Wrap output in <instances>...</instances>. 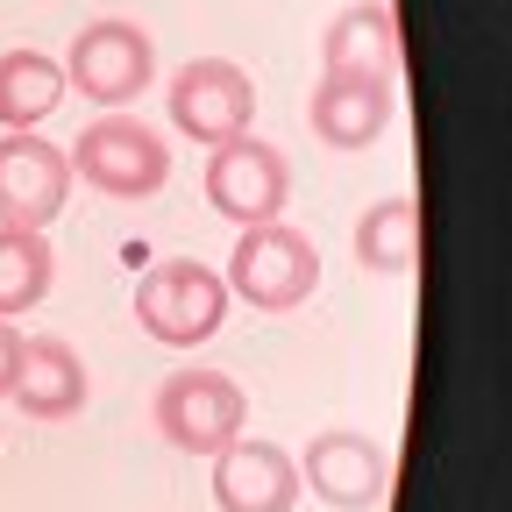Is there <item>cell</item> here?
<instances>
[{
    "mask_svg": "<svg viewBox=\"0 0 512 512\" xmlns=\"http://www.w3.org/2000/svg\"><path fill=\"white\" fill-rule=\"evenodd\" d=\"M221 285H228V299H242L256 313H292V306H306L320 292V249L292 221L235 228V249H228Z\"/></svg>",
    "mask_w": 512,
    "mask_h": 512,
    "instance_id": "6da1fadb",
    "label": "cell"
},
{
    "mask_svg": "<svg viewBox=\"0 0 512 512\" xmlns=\"http://www.w3.org/2000/svg\"><path fill=\"white\" fill-rule=\"evenodd\" d=\"M136 320L164 349H200L228 320V285H221L214 264H200V256H164V264L136 271Z\"/></svg>",
    "mask_w": 512,
    "mask_h": 512,
    "instance_id": "7a4b0ae2",
    "label": "cell"
},
{
    "mask_svg": "<svg viewBox=\"0 0 512 512\" xmlns=\"http://www.w3.org/2000/svg\"><path fill=\"white\" fill-rule=\"evenodd\" d=\"M72 178H86L100 200H150L171 178V143L136 114H100L86 136L64 150Z\"/></svg>",
    "mask_w": 512,
    "mask_h": 512,
    "instance_id": "3957f363",
    "label": "cell"
},
{
    "mask_svg": "<svg viewBox=\"0 0 512 512\" xmlns=\"http://www.w3.org/2000/svg\"><path fill=\"white\" fill-rule=\"evenodd\" d=\"M150 420L157 434L178 448V456H221V448L249 427V399L228 370H171L150 399Z\"/></svg>",
    "mask_w": 512,
    "mask_h": 512,
    "instance_id": "277c9868",
    "label": "cell"
},
{
    "mask_svg": "<svg viewBox=\"0 0 512 512\" xmlns=\"http://www.w3.org/2000/svg\"><path fill=\"white\" fill-rule=\"evenodd\" d=\"M64 86L86 93L107 114H121L128 100H143V86H157V43H150V29L121 22V15L86 22L72 36V50H64Z\"/></svg>",
    "mask_w": 512,
    "mask_h": 512,
    "instance_id": "5b68a950",
    "label": "cell"
},
{
    "mask_svg": "<svg viewBox=\"0 0 512 512\" xmlns=\"http://www.w3.org/2000/svg\"><path fill=\"white\" fill-rule=\"evenodd\" d=\"M164 107H171V128L192 143H235L249 136V121H256V86L235 57H192L171 72L164 86Z\"/></svg>",
    "mask_w": 512,
    "mask_h": 512,
    "instance_id": "8992f818",
    "label": "cell"
},
{
    "mask_svg": "<svg viewBox=\"0 0 512 512\" xmlns=\"http://www.w3.org/2000/svg\"><path fill=\"white\" fill-rule=\"evenodd\" d=\"M285 200H292V164L278 143L264 136H235V143H214L207 157V207L235 228H256V221H285Z\"/></svg>",
    "mask_w": 512,
    "mask_h": 512,
    "instance_id": "52a82bcc",
    "label": "cell"
},
{
    "mask_svg": "<svg viewBox=\"0 0 512 512\" xmlns=\"http://www.w3.org/2000/svg\"><path fill=\"white\" fill-rule=\"evenodd\" d=\"M292 463H299V484H313V498L335 512H377L384 491H392V463L363 427H320L306 441V456Z\"/></svg>",
    "mask_w": 512,
    "mask_h": 512,
    "instance_id": "ba28073f",
    "label": "cell"
},
{
    "mask_svg": "<svg viewBox=\"0 0 512 512\" xmlns=\"http://www.w3.org/2000/svg\"><path fill=\"white\" fill-rule=\"evenodd\" d=\"M72 200V164L57 143H43L36 128H8L0 136V228H50Z\"/></svg>",
    "mask_w": 512,
    "mask_h": 512,
    "instance_id": "9c48e42d",
    "label": "cell"
},
{
    "mask_svg": "<svg viewBox=\"0 0 512 512\" xmlns=\"http://www.w3.org/2000/svg\"><path fill=\"white\" fill-rule=\"evenodd\" d=\"M299 463L285 456L278 441H256L235 434L221 456H214V505L221 512H292L299 505Z\"/></svg>",
    "mask_w": 512,
    "mask_h": 512,
    "instance_id": "30bf717a",
    "label": "cell"
},
{
    "mask_svg": "<svg viewBox=\"0 0 512 512\" xmlns=\"http://www.w3.org/2000/svg\"><path fill=\"white\" fill-rule=\"evenodd\" d=\"M392 100H399V86H384V79L320 72V86L306 100V121L328 150H370L384 136V121H392Z\"/></svg>",
    "mask_w": 512,
    "mask_h": 512,
    "instance_id": "8fae6325",
    "label": "cell"
},
{
    "mask_svg": "<svg viewBox=\"0 0 512 512\" xmlns=\"http://www.w3.org/2000/svg\"><path fill=\"white\" fill-rule=\"evenodd\" d=\"M29 420H72L93 399V377L86 356L64 342V335H22V370H15V392H8Z\"/></svg>",
    "mask_w": 512,
    "mask_h": 512,
    "instance_id": "7c38bea8",
    "label": "cell"
},
{
    "mask_svg": "<svg viewBox=\"0 0 512 512\" xmlns=\"http://www.w3.org/2000/svg\"><path fill=\"white\" fill-rule=\"evenodd\" d=\"M320 72H356V79H384L399 86V22L384 0H356L320 29Z\"/></svg>",
    "mask_w": 512,
    "mask_h": 512,
    "instance_id": "4fadbf2b",
    "label": "cell"
},
{
    "mask_svg": "<svg viewBox=\"0 0 512 512\" xmlns=\"http://www.w3.org/2000/svg\"><path fill=\"white\" fill-rule=\"evenodd\" d=\"M64 64L57 57H43V50H0V128H43L57 107H64Z\"/></svg>",
    "mask_w": 512,
    "mask_h": 512,
    "instance_id": "5bb4252c",
    "label": "cell"
},
{
    "mask_svg": "<svg viewBox=\"0 0 512 512\" xmlns=\"http://www.w3.org/2000/svg\"><path fill=\"white\" fill-rule=\"evenodd\" d=\"M413 256H420V200H406V192L370 200L356 221V264L377 278H399V271H413Z\"/></svg>",
    "mask_w": 512,
    "mask_h": 512,
    "instance_id": "9a60e30c",
    "label": "cell"
},
{
    "mask_svg": "<svg viewBox=\"0 0 512 512\" xmlns=\"http://www.w3.org/2000/svg\"><path fill=\"white\" fill-rule=\"evenodd\" d=\"M50 278H57L50 242L36 228H0V320L43 306L50 299Z\"/></svg>",
    "mask_w": 512,
    "mask_h": 512,
    "instance_id": "2e32d148",
    "label": "cell"
},
{
    "mask_svg": "<svg viewBox=\"0 0 512 512\" xmlns=\"http://www.w3.org/2000/svg\"><path fill=\"white\" fill-rule=\"evenodd\" d=\"M15 370H22V328H15V320H0V399L15 392Z\"/></svg>",
    "mask_w": 512,
    "mask_h": 512,
    "instance_id": "e0dca14e",
    "label": "cell"
}]
</instances>
